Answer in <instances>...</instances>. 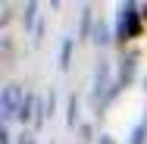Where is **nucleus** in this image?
Segmentation results:
<instances>
[{
  "label": "nucleus",
  "mask_w": 147,
  "mask_h": 144,
  "mask_svg": "<svg viewBox=\"0 0 147 144\" xmlns=\"http://www.w3.org/2000/svg\"><path fill=\"white\" fill-rule=\"evenodd\" d=\"M25 97H28V94H22L19 85H6L0 91V116H3V125H9L13 119H19Z\"/></svg>",
  "instance_id": "obj_1"
},
{
  "label": "nucleus",
  "mask_w": 147,
  "mask_h": 144,
  "mask_svg": "<svg viewBox=\"0 0 147 144\" xmlns=\"http://www.w3.org/2000/svg\"><path fill=\"white\" fill-rule=\"evenodd\" d=\"M131 34H138V6L125 3L119 9V38H131Z\"/></svg>",
  "instance_id": "obj_2"
},
{
  "label": "nucleus",
  "mask_w": 147,
  "mask_h": 144,
  "mask_svg": "<svg viewBox=\"0 0 147 144\" xmlns=\"http://www.w3.org/2000/svg\"><path fill=\"white\" fill-rule=\"evenodd\" d=\"M107 41H110V38H107V25L97 22V28H94V44L100 47V44H107Z\"/></svg>",
  "instance_id": "obj_3"
},
{
  "label": "nucleus",
  "mask_w": 147,
  "mask_h": 144,
  "mask_svg": "<svg viewBox=\"0 0 147 144\" xmlns=\"http://www.w3.org/2000/svg\"><path fill=\"white\" fill-rule=\"evenodd\" d=\"M31 110H34V97H25V103H22V113H19V119H22V122H28V119H31Z\"/></svg>",
  "instance_id": "obj_4"
},
{
  "label": "nucleus",
  "mask_w": 147,
  "mask_h": 144,
  "mask_svg": "<svg viewBox=\"0 0 147 144\" xmlns=\"http://www.w3.org/2000/svg\"><path fill=\"white\" fill-rule=\"evenodd\" d=\"M75 116H78V100L72 97L69 100V125H75Z\"/></svg>",
  "instance_id": "obj_5"
},
{
  "label": "nucleus",
  "mask_w": 147,
  "mask_h": 144,
  "mask_svg": "<svg viewBox=\"0 0 147 144\" xmlns=\"http://www.w3.org/2000/svg\"><path fill=\"white\" fill-rule=\"evenodd\" d=\"M69 53H72V41H66V44H63V69L69 66Z\"/></svg>",
  "instance_id": "obj_6"
},
{
  "label": "nucleus",
  "mask_w": 147,
  "mask_h": 144,
  "mask_svg": "<svg viewBox=\"0 0 147 144\" xmlns=\"http://www.w3.org/2000/svg\"><path fill=\"white\" fill-rule=\"evenodd\" d=\"M0 144H9V128H6V125L0 128Z\"/></svg>",
  "instance_id": "obj_7"
},
{
  "label": "nucleus",
  "mask_w": 147,
  "mask_h": 144,
  "mask_svg": "<svg viewBox=\"0 0 147 144\" xmlns=\"http://www.w3.org/2000/svg\"><path fill=\"white\" fill-rule=\"evenodd\" d=\"M97 144H116V141H113L110 135H100V141H97Z\"/></svg>",
  "instance_id": "obj_8"
},
{
  "label": "nucleus",
  "mask_w": 147,
  "mask_h": 144,
  "mask_svg": "<svg viewBox=\"0 0 147 144\" xmlns=\"http://www.w3.org/2000/svg\"><path fill=\"white\" fill-rule=\"evenodd\" d=\"M19 144H34V138H31V135H22V141Z\"/></svg>",
  "instance_id": "obj_9"
}]
</instances>
